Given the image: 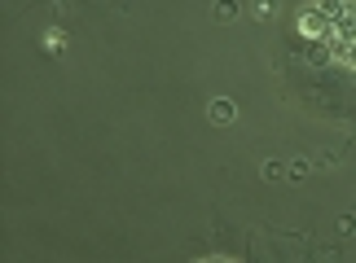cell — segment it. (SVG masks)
<instances>
[{
    "label": "cell",
    "mask_w": 356,
    "mask_h": 263,
    "mask_svg": "<svg viewBox=\"0 0 356 263\" xmlns=\"http://www.w3.org/2000/svg\"><path fill=\"white\" fill-rule=\"evenodd\" d=\"M299 31H304L308 40H317V35L330 31V22H325V13H304V18H299Z\"/></svg>",
    "instance_id": "cell-1"
},
{
    "label": "cell",
    "mask_w": 356,
    "mask_h": 263,
    "mask_svg": "<svg viewBox=\"0 0 356 263\" xmlns=\"http://www.w3.org/2000/svg\"><path fill=\"white\" fill-rule=\"evenodd\" d=\"M211 119L216 123H234V101H225V96H220V101H211Z\"/></svg>",
    "instance_id": "cell-2"
}]
</instances>
